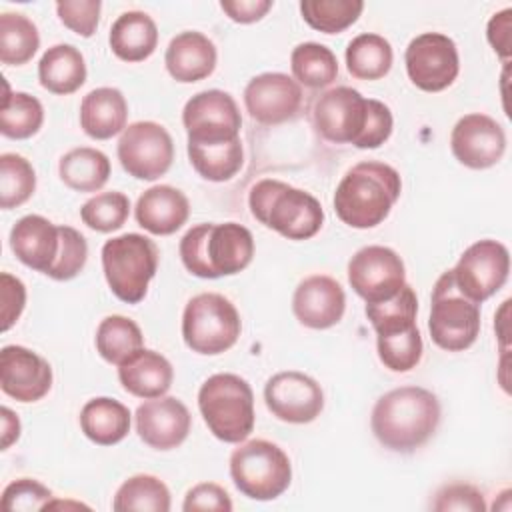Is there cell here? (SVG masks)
Here are the masks:
<instances>
[{"instance_id":"obj_32","label":"cell","mask_w":512,"mask_h":512,"mask_svg":"<svg viewBox=\"0 0 512 512\" xmlns=\"http://www.w3.org/2000/svg\"><path fill=\"white\" fill-rule=\"evenodd\" d=\"M394 52L380 34H358L346 48V68L358 80H380L392 68Z\"/></svg>"},{"instance_id":"obj_36","label":"cell","mask_w":512,"mask_h":512,"mask_svg":"<svg viewBox=\"0 0 512 512\" xmlns=\"http://www.w3.org/2000/svg\"><path fill=\"white\" fill-rule=\"evenodd\" d=\"M40 34L36 24L18 12L0 14V60L8 66H22L36 54Z\"/></svg>"},{"instance_id":"obj_30","label":"cell","mask_w":512,"mask_h":512,"mask_svg":"<svg viewBox=\"0 0 512 512\" xmlns=\"http://www.w3.org/2000/svg\"><path fill=\"white\" fill-rule=\"evenodd\" d=\"M58 174L70 190L98 192L110 178V160L98 148H72L60 158Z\"/></svg>"},{"instance_id":"obj_19","label":"cell","mask_w":512,"mask_h":512,"mask_svg":"<svg viewBox=\"0 0 512 512\" xmlns=\"http://www.w3.org/2000/svg\"><path fill=\"white\" fill-rule=\"evenodd\" d=\"M52 366L26 346L10 344L0 352V388L18 402H38L52 388Z\"/></svg>"},{"instance_id":"obj_1","label":"cell","mask_w":512,"mask_h":512,"mask_svg":"<svg viewBox=\"0 0 512 512\" xmlns=\"http://www.w3.org/2000/svg\"><path fill=\"white\" fill-rule=\"evenodd\" d=\"M440 424L438 398L420 386H400L380 396L372 408L370 426L376 440L392 452H414Z\"/></svg>"},{"instance_id":"obj_25","label":"cell","mask_w":512,"mask_h":512,"mask_svg":"<svg viewBox=\"0 0 512 512\" xmlns=\"http://www.w3.org/2000/svg\"><path fill=\"white\" fill-rule=\"evenodd\" d=\"M118 380L126 392L138 398L164 396L174 380L172 364L160 352L140 348L118 364Z\"/></svg>"},{"instance_id":"obj_10","label":"cell","mask_w":512,"mask_h":512,"mask_svg":"<svg viewBox=\"0 0 512 512\" xmlns=\"http://www.w3.org/2000/svg\"><path fill=\"white\" fill-rule=\"evenodd\" d=\"M118 160L136 180H156L164 176L174 160V142L170 132L152 120L132 122L118 140Z\"/></svg>"},{"instance_id":"obj_17","label":"cell","mask_w":512,"mask_h":512,"mask_svg":"<svg viewBox=\"0 0 512 512\" xmlns=\"http://www.w3.org/2000/svg\"><path fill=\"white\" fill-rule=\"evenodd\" d=\"M454 158L472 170L498 164L506 152V132L490 116L472 112L462 116L450 134Z\"/></svg>"},{"instance_id":"obj_43","label":"cell","mask_w":512,"mask_h":512,"mask_svg":"<svg viewBox=\"0 0 512 512\" xmlns=\"http://www.w3.org/2000/svg\"><path fill=\"white\" fill-rule=\"evenodd\" d=\"M88 260L86 238L72 226H60V254L52 270L46 274L52 280H72L82 272Z\"/></svg>"},{"instance_id":"obj_16","label":"cell","mask_w":512,"mask_h":512,"mask_svg":"<svg viewBox=\"0 0 512 512\" xmlns=\"http://www.w3.org/2000/svg\"><path fill=\"white\" fill-rule=\"evenodd\" d=\"M264 400L272 416L288 424H308L324 408L320 384L312 376L296 370L270 376L264 386Z\"/></svg>"},{"instance_id":"obj_37","label":"cell","mask_w":512,"mask_h":512,"mask_svg":"<svg viewBox=\"0 0 512 512\" xmlns=\"http://www.w3.org/2000/svg\"><path fill=\"white\" fill-rule=\"evenodd\" d=\"M44 122V108L36 96L26 92H8L0 110V132L12 140L34 136Z\"/></svg>"},{"instance_id":"obj_34","label":"cell","mask_w":512,"mask_h":512,"mask_svg":"<svg viewBox=\"0 0 512 512\" xmlns=\"http://www.w3.org/2000/svg\"><path fill=\"white\" fill-rule=\"evenodd\" d=\"M112 508L116 512H168L170 490L160 478L152 474H136L120 484L114 494Z\"/></svg>"},{"instance_id":"obj_40","label":"cell","mask_w":512,"mask_h":512,"mask_svg":"<svg viewBox=\"0 0 512 512\" xmlns=\"http://www.w3.org/2000/svg\"><path fill=\"white\" fill-rule=\"evenodd\" d=\"M36 190V172L32 164L14 152L0 156V206L18 208L30 200Z\"/></svg>"},{"instance_id":"obj_9","label":"cell","mask_w":512,"mask_h":512,"mask_svg":"<svg viewBox=\"0 0 512 512\" xmlns=\"http://www.w3.org/2000/svg\"><path fill=\"white\" fill-rule=\"evenodd\" d=\"M428 330L432 342L448 352L470 348L480 334V304L456 288L450 270L434 284Z\"/></svg>"},{"instance_id":"obj_46","label":"cell","mask_w":512,"mask_h":512,"mask_svg":"<svg viewBox=\"0 0 512 512\" xmlns=\"http://www.w3.org/2000/svg\"><path fill=\"white\" fill-rule=\"evenodd\" d=\"M432 508L438 512L458 510V512H484V494L472 484H448L436 492Z\"/></svg>"},{"instance_id":"obj_15","label":"cell","mask_w":512,"mask_h":512,"mask_svg":"<svg viewBox=\"0 0 512 512\" xmlns=\"http://www.w3.org/2000/svg\"><path fill=\"white\" fill-rule=\"evenodd\" d=\"M370 110V98H364L350 86L326 90L314 104V124L322 138L334 144H356Z\"/></svg>"},{"instance_id":"obj_4","label":"cell","mask_w":512,"mask_h":512,"mask_svg":"<svg viewBox=\"0 0 512 512\" xmlns=\"http://www.w3.org/2000/svg\"><path fill=\"white\" fill-rule=\"evenodd\" d=\"M248 206L260 224L288 240H308L324 224V210L310 192L274 178H264L250 188Z\"/></svg>"},{"instance_id":"obj_47","label":"cell","mask_w":512,"mask_h":512,"mask_svg":"<svg viewBox=\"0 0 512 512\" xmlns=\"http://www.w3.org/2000/svg\"><path fill=\"white\" fill-rule=\"evenodd\" d=\"M392 126H394V120H392L390 108L384 102L370 98L368 120H366V126L354 146L362 148V150L380 148L390 138Z\"/></svg>"},{"instance_id":"obj_3","label":"cell","mask_w":512,"mask_h":512,"mask_svg":"<svg viewBox=\"0 0 512 512\" xmlns=\"http://www.w3.org/2000/svg\"><path fill=\"white\" fill-rule=\"evenodd\" d=\"M254 256V236L238 222L198 224L180 240L184 268L198 278H220L242 272Z\"/></svg>"},{"instance_id":"obj_38","label":"cell","mask_w":512,"mask_h":512,"mask_svg":"<svg viewBox=\"0 0 512 512\" xmlns=\"http://www.w3.org/2000/svg\"><path fill=\"white\" fill-rule=\"evenodd\" d=\"M418 298L410 284H404L392 298L366 304V316L376 334L400 332L416 324Z\"/></svg>"},{"instance_id":"obj_5","label":"cell","mask_w":512,"mask_h":512,"mask_svg":"<svg viewBox=\"0 0 512 512\" xmlns=\"http://www.w3.org/2000/svg\"><path fill=\"white\" fill-rule=\"evenodd\" d=\"M198 408L208 430L226 444H240L254 430V394L238 374L206 378L198 390Z\"/></svg>"},{"instance_id":"obj_50","label":"cell","mask_w":512,"mask_h":512,"mask_svg":"<svg viewBox=\"0 0 512 512\" xmlns=\"http://www.w3.org/2000/svg\"><path fill=\"white\" fill-rule=\"evenodd\" d=\"M510 28H512V10L504 8L500 12H496L486 26V38L490 42V46L494 48V52L508 64L510 58Z\"/></svg>"},{"instance_id":"obj_11","label":"cell","mask_w":512,"mask_h":512,"mask_svg":"<svg viewBox=\"0 0 512 512\" xmlns=\"http://www.w3.org/2000/svg\"><path fill=\"white\" fill-rule=\"evenodd\" d=\"M450 272L456 288L472 302L482 304L506 284L510 252L498 240H478L462 252Z\"/></svg>"},{"instance_id":"obj_41","label":"cell","mask_w":512,"mask_h":512,"mask_svg":"<svg viewBox=\"0 0 512 512\" xmlns=\"http://www.w3.org/2000/svg\"><path fill=\"white\" fill-rule=\"evenodd\" d=\"M376 348L380 362L392 372H408L422 360L424 344L418 326L400 332L376 334Z\"/></svg>"},{"instance_id":"obj_6","label":"cell","mask_w":512,"mask_h":512,"mask_svg":"<svg viewBox=\"0 0 512 512\" xmlns=\"http://www.w3.org/2000/svg\"><path fill=\"white\" fill-rule=\"evenodd\" d=\"M102 270L116 298L138 304L158 270V248L144 234L114 236L102 246Z\"/></svg>"},{"instance_id":"obj_35","label":"cell","mask_w":512,"mask_h":512,"mask_svg":"<svg viewBox=\"0 0 512 512\" xmlns=\"http://www.w3.org/2000/svg\"><path fill=\"white\" fill-rule=\"evenodd\" d=\"M294 80L308 88H324L338 76L336 54L318 42H302L290 54Z\"/></svg>"},{"instance_id":"obj_39","label":"cell","mask_w":512,"mask_h":512,"mask_svg":"<svg viewBox=\"0 0 512 512\" xmlns=\"http://www.w3.org/2000/svg\"><path fill=\"white\" fill-rule=\"evenodd\" d=\"M364 10L362 0H302L304 22L324 34H340L352 26Z\"/></svg>"},{"instance_id":"obj_14","label":"cell","mask_w":512,"mask_h":512,"mask_svg":"<svg viewBox=\"0 0 512 512\" xmlns=\"http://www.w3.org/2000/svg\"><path fill=\"white\" fill-rule=\"evenodd\" d=\"M348 282L366 304L392 298L406 284L402 258L388 246H364L348 262Z\"/></svg>"},{"instance_id":"obj_7","label":"cell","mask_w":512,"mask_h":512,"mask_svg":"<svg viewBox=\"0 0 512 512\" xmlns=\"http://www.w3.org/2000/svg\"><path fill=\"white\" fill-rule=\"evenodd\" d=\"M230 476L234 486L252 500H274L292 482L288 454L270 440L240 442L230 454Z\"/></svg>"},{"instance_id":"obj_18","label":"cell","mask_w":512,"mask_h":512,"mask_svg":"<svg viewBox=\"0 0 512 512\" xmlns=\"http://www.w3.org/2000/svg\"><path fill=\"white\" fill-rule=\"evenodd\" d=\"M302 104L300 84L282 72H262L244 88V106L252 120L276 126L296 116Z\"/></svg>"},{"instance_id":"obj_28","label":"cell","mask_w":512,"mask_h":512,"mask_svg":"<svg viewBox=\"0 0 512 512\" xmlns=\"http://www.w3.org/2000/svg\"><path fill=\"white\" fill-rule=\"evenodd\" d=\"M38 80L52 94L66 96L86 82V60L72 44L50 46L38 62Z\"/></svg>"},{"instance_id":"obj_51","label":"cell","mask_w":512,"mask_h":512,"mask_svg":"<svg viewBox=\"0 0 512 512\" xmlns=\"http://www.w3.org/2000/svg\"><path fill=\"white\" fill-rule=\"evenodd\" d=\"M274 6L272 0H222L220 8L238 24H252L262 20Z\"/></svg>"},{"instance_id":"obj_53","label":"cell","mask_w":512,"mask_h":512,"mask_svg":"<svg viewBox=\"0 0 512 512\" xmlns=\"http://www.w3.org/2000/svg\"><path fill=\"white\" fill-rule=\"evenodd\" d=\"M508 308H510V300H504L496 318H494L496 320L494 328H496V334L500 338L502 350H508Z\"/></svg>"},{"instance_id":"obj_12","label":"cell","mask_w":512,"mask_h":512,"mask_svg":"<svg viewBox=\"0 0 512 512\" xmlns=\"http://www.w3.org/2000/svg\"><path fill=\"white\" fill-rule=\"evenodd\" d=\"M406 72L412 84L424 92H442L460 72L458 48L452 38L440 32L416 36L404 54Z\"/></svg>"},{"instance_id":"obj_49","label":"cell","mask_w":512,"mask_h":512,"mask_svg":"<svg viewBox=\"0 0 512 512\" xmlns=\"http://www.w3.org/2000/svg\"><path fill=\"white\" fill-rule=\"evenodd\" d=\"M0 302H2V332H6L18 322V318L26 306L24 282L8 272H2L0 274Z\"/></svg>"},{"instance_id":"obj_52","label":"cell","mask_w":512,"mask_h":512,"mask_svg":"<svg viewBox=\"0 0 512 512\" xmlns=\"http://www.w3.org/2000/svg\"><path fill=\"white\" fill-rule=\"evenodd\" d=\"M0 414H2V450H6V448H10L12 442H16L20 438V420L6 406H2Z\"/></svg>"},{"instance_id":"obj_31","label":"cell","mask_w":512,"mask_h":512,"mask_svg":"<svg viewBox=\"0 0 512 512\" xmlns=\"http://www.w3.org/2000/svg\"><path fill=\"white\" fill-rule=\"evenodd\" d=\"M188 158L192 168L210 182H226L232 180L242 164H244V148L242 140H226V142H188Z\"/></svg>"},{"instance_id":"obj_45","label":"cell","mask_w":512,"mask_h":512,"mask_svg":"<svg viewBox=\"0 0 512 512\" xmlns=\"http://www.w3.org/2000/svg\"><path fill=\"white\" fill-rule=\"evenodd\" d=\"M100 0H62L56 2V14L60 22L82 38H90L100 20Z\"/></svg>"},{"instance_id":"obj_42","label":"cell","mask_w":512,"mask_h":512,"mask_svg":"<svg viewBox=\"0 0 512 512\" xmlns=\"http://www.w3.org/2000/svg\"><path fill=\"white\" fill-rule=\"evenodd\" d=\"M130 214V200L124 192H100L80 208L82 222L102 234L120 230Z\"/></svg>"},{"instance_id":"obj_22","label":"cell","mask_w":512,"mask_h":512,"mask_svg":"<svg viewBox=\"0 0 512 512\" xmlns=\"http://www.w3.org/2000/svg\"><path fill=\"white\" fill-rule=\"evenodd\" d=\"M10 248L24 266L48 274L60 254V226L40 214L22 216L10 230Z\"/></svg>"},{"instance_id":"obj_21","label":"cell","mask_w":512,"mask_h":512,"mask_svg":"<svg viewBox=\"0 0 512 512\" xmlns=\"http://www.w3.org/2000/svg\"><path fill=\"white\" fill-rule=\"evenodd\" d=\"M346 310V294L338 280L326 274L304 278L292 296V312L296 320L312 330L336 326Z\"/></svg>"},{"instance_id":"obj_13","label":"cell","mask_w":512,"mask_h":512,"mask_svg":"<svg viewBox=\"0 0 512 512\" xmlns=\"http://www.w3.org/2000/svg\"><path fill=\"white\" fill-rule=\"evenodd\" d=\"M188 142H226L240 138L242 116L236 100L224 90H202L182 110Z\"/></svg>"},{"instance_id":"obj_20","label":"cell","mask_w":512,"mask_h":512,"mask_svg":"<svg viewBox=\"0 0 512 512\" xmlns=\"http://www.w3.org/2000/svg\"><path fill=\"white\" fill-rule=\"evenodd\" d=\"M136 432L154 450L178 448L190 432L192 416L186 404L174 396H158L136 408Z\"/></svg>"},{"instance_id":"obj_23","label":"cell","mask_w":512,"mask_h":512,"mask_svg":"<svg viewBox=\"0 0 512 512\" xmlns=\"http://www.w3.org/2000/svg\"><path fill=\"white\" fill-rule=\"evenodd\" d=\"M218 52L214 42L196 30L176 34L164 54L168 74L182 84L208 78L216 68Z\"/></svg>"},{"instance_id":"obj_29","label":"cell","mask_w":512,"mask_h":512,"mask_svg":"<svg viewBox=\"0 0 512 512\" xmlns=\"http://www.w3.org/2000/svg\"><path fill=\"white\" fill-rule=\"evenodd\" d=\"M80 428L98 446H112L130 432V410L108 396L88 400L80 410Z\"/></svg>"},{"instance_id":"obj_8","label":"cell","mask_w":512,"mask_h":512,"mask_svg":"<svg viewBox=\"0 0 512 512\" xmlns=\"http://www.w3.org/2000/svg\"><path fill=\"white\" fill-rule=\"evenodd\" d=\"M242 330L236 306L222 294L202 292L188 300L182 312V338L186 346L204 356L230 350Z\"/></svg>"},{"instance_id":"obj_2","label":"cell","mask_w":512,"mask_h":512,"mask_svg":"<svg viewBox=\"0 0 512 512\" xmlns=\"http://www.w3.org/2000/svg\"><path fill=\"white\" fill-rule=\"evenodd\" d=\"M402 192L396 168L366 160L354 164L334 192L336 216L350 228L366 230L382 224Z\"/></svg>"},{"instance_id":"obj_44","label":"cell","mask_w":512,"mask_h":512,"mask_svg":"<svg viewBox=\"0 0 512 512\" xmlns=\"http://www.w3.org/2000/svg\"><path fill=\"white\" fill-rule=\"evenodd\" d=\"M52 492L32 478H18L10 482L2 492V508L10 512H32L44 510L50 502Z\"/></svg>"},{"instance_id":"obj_26","label":"cell","mask_w":512,"mask_h":512,"mask_svg":"<svg viewBox=\"0 0 512 512\" xmlns=\"http://www.w3.org/2000/svg\"><path fill=\"white\" fill-rule=\"evenodd\" d=\"M126 120L128 102L118 88H96L80 102V126L94 140H108L124 132Z\"/></svg>"},{"instance_id":"obj_24","label":"cell","mask_w":512,"mask_h":512,"mask_svg":"<svg viewBox=\"0 0 512 512\" xmlns=\"http://www.w3.org/2000/svg\"><path fill=\"white\" fill-rule=\"evenodd\" d=\"M134 214L136 222L150 234L168 236L186 224L190 202L182 190L158 184L140 194Z\"/></svg>"},{"instance_id":"obj_33","label":"cell","mask_w":512,"mask_h":512,"mask_svg":"<svg viewBox=\"0 0 512 512\" xmlns=\"http://www.w3.org/2000/svg\"><path fill=\"white\" fill-rule=\"evenodd\" d=\"M96 350L110 364H122L136 350L144 348L140 326L120 314L106 316L96 328Z\"/></svg>"},{"instance_id":"obj_48","label":"cell","mask_w":512,"mask_h":512,"mask_svg":"<svg viewBox=\"0 0 512 512\" xmlns=\"http://www.w3.org/2000/svg\"><path fill=\"white\" fill-rule=\"evenodd\" d=\"M184 512H194V510H216V512H230L232 510V500L228 492L214 482H200L192 486L182 504Z\"/></svg>"},{"instance_id":"obj_27","label":"cell","mask_w":512,"mask_h":512,"mask_svg":"<svg viewBox=\"0 0 512 512\" xmlns=\"http://www.w3.org/2000/svg\"><path fill=\"white\" fill-rule=\"evenodd\" d=\"M114 56L124 62H142L150 58L158 46V28L156 22L140 10L122 12L108 36Z\"/></svg>"}]
</instances>
